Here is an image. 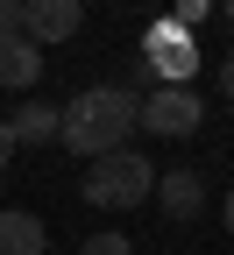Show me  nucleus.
I'll use <instances>...</instances> for the list:
<instances>
[{"instance_id":"obj_1","label":"nucleus","mask_w":234,"mask_h":255,"mask_svg":"<svg viewBox=\"0 0 234 255\" xmlns=\"http://www.w3.org/2000/svg\"><path fill=\"white\" fill-rule=\"evenodd\" d=\"M135 128H142V92H128V85H85V92H71V107H64L57 142L71 156H85V163H99V156L128 149Z\"/></svg>"},{"instance_id":"obj_2","label":"nucleus","mask_w":234,"mask_h":255,"mask_svg":"<svg viewBox=\"0 0 234 255\" xmlns=\"http://www.w3.org/2000/svg\"><path fill=\"white\" fill-rule=\"evenodd\" d=\"M156 199V170L142 149H114L85 170V206H107V213H128V206H149Z\"/></svg>"},{"instance_id":"obj_3","label":"nucleus","mask_w":234,"mask_h":255,"mask_svg":"<svg viewBox=\"0 0 234 255\" xmlns=\"http://www.w3.org/2000/svg\"><path fill=\"white\" fill-rule=\"evenodd\" d=\"M199 121H206V92H192V85H149L142 92V128L163 142H185L199 135Z\"/></svg>"},{"instance_id":"obj_4","label":"nucleus","mask_w":234,"mask_h":255,"mask_svg":"<svg viewBox=\"0 0 234 255\" xmlns=\"http://www.w3.org/2000/svg\"><path fill=\"white\" fill-rule=\"evenodd\" d=\"M142 71H149V85H192L199 78V43H192V28H178V21H149V43H142Z\"/></svg>"},{"instance_id":"obj_5","label":"nucleus","mask_w":234,"mask_h":255,"mask_svg":"<svg viewBox=\"0 0 234 255\" xmlns=\"http://www.w3.org/2000/svg\"><path fill=\"white\" fill-rule=\"evenodd\" d=\"M78 28H85V7H78V0H28V7H21V36L28 43H71L78 36Z\"/></svg>"},{"instance_id":"obj_6","label":"nucleus","mask_w":234,"mask_h":255,"mask_svg":"<svg viewBox=\"0 0 234 255\" xmlns=\"http://www.w3.org/2000/svg\"><path fill=\"white\" fill-rule=\"evenodd\" d=\"M156 206H163V220H199L206 213V177L199 170H163L156 177Z\"/></svg>"},{"instance_id":"obj_7","label":"nucleus","mask_w":234,"mask_h":255,"mask_svg":"<svg viewBox=\"0 0 234 255\" xmlns=\"http://www.w3.org/2000/svg\"><path fill=\"white\" fill-rule=\"evenodd\" d=\"M57 128H64V107H50V100H28L7 114V135H14V149H28V142H57Z\"/></svg>"},{"instance_id":"obj_8","label":"nucleus","mask_w":234,"mask_h":255,"mask_svg":"<svg viewBox=\"0 0 234 255\" xmlns=\"http://www.w3.org/2000/svg\"><path fill=\"white\" fill-rule=\"evenodd\" d=\"M0 255H50V227L28 206H7L0 213Z\"/></svg>"},{"instance_id":"obj_9","label":"nucleus","mask_w":234,"mask_h":255,"mask_svg":"<svg viewBox=\"0 0 234 255\" xmlns=\"http://www.w3.org/2000/svg\"><path fill=\"white\" fill-rule=\"evenodd\" d=\"M36 78H43V50L36 43H28V36L0 43V85H7V92H36Z\"/></svg>"},{"instance_id":"obj_10","label":"nucleus","mask_w":234,"mask_h":255,"mask_svg":"<svg viewBox=\"0 0 234 255\" xmlns=\"http://www.w3.org/2000/svg\"><path fill=\"white\" fill-rule=\"evenodd\" d=\"M78 255H135V241H128V234H92Z\"/></svg>"},{"instance_id":"obj_11","label":"nucleus","mask_w":234,"mask_h":255,"mask_svg":"<svg viewBox=\"0 0 234 255\" xmlns=\"http://www.w3.org/2000/svg\"><path fill=\"white\" fill-rule=\"evenodd\" d=\"M21 36V7H14V0H0V43H14Z\"/></svg>"},{"instance_id":"obj_12","label":"nucleus","mask_w":234,"mask_h":255,"mask_svg":"<svg viewBox=\"0 0 234 255\" xmlns=\"http://www.w3.org/2000/svg\"><path fill=\"white\" fill-rule=\"evenodd\" d=\"M220 92H227V100H234V50L220 57Z\"/></svg>"},{"instance_id":"obj_13","label":"nucleus","mask_w":234,"mask_h":255,"mask_svg":"<svg viewBox=\"0 0 234 255\" xmlns=\"http://www.w3.org/2000/svg\"><path fill=\"white\" fill-rule=\"evenodd\" d=\"M14 163V135H7V121H0V170Z\"/></svg>"},{"instance_id":"obj_14","label":"nucleus","mask_w":234,"mask_h":255,"mask_svg":"<svg viewBox=\"0 0 234 255\" xmlns=\"http://www.w3.org/2000/svg\"><path fill=\"white\" fill-rule=\"evenodd\" d=\"M220 227L234 234V184H227V199H220Z\"/></svg>"},{"instance_id":"obj_15","label":"nucleus","mask_w":234,"mask_h":255,"mask_svg":"<svg viewBox=\"0 0 234 255\" xmlns=\"http://www.w3.org/2000/svg\"><path fill=\"white\" fill-rule=\"evenodd\" d=\"M227 21H234V0H227Z\"/></svg>"}]
</instances>
